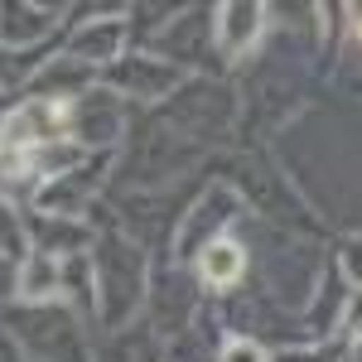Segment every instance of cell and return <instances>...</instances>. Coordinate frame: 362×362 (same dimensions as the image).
<instances>
[{
	"instance_id": "obj_1",
	"label": "cell",
	"mask_w": 362,
	"mask_h": 362,
	"mask_svg": "<svg viewBox=\"0 0 362 362\" xmlns=\"http://www.w3.org/2000/svg\"><path fill=\"white\" fill-rule=\"evenodd\" d=\"M256 29H261V0H223V10H218V39H223L227 54L251 49Z\"/></svg>"
},
{
	"instance_id": "obj_2",
	"label": "cell",
	"mask_w": 362,
	"mask_h": 362,
	"mask_svg": "<svg viewBox=\"0 0 362 362\" xmlns=\"http://www.w3.org/2000/svg\"><path fill=\"white\" fill-rule=\"evenodd\" d=\"M198 266H203V280L208 285H232V280L242 276V247L237 242H208Z\"/></svg>"
},
{
	"instance_id": "obj_3",
	"label": "cell",
	"mask_w": 362,
	"mask_h": 362,
	"mask_svg": "<svg viewBox=\"0 0 362 362\" xmlns=\"http://www.w3.org/2000/svg\"><path fill=\"white\" fill-rule=\"evenodd\" d=\"M54 290H58V266L49 256H34L29 271L20 276V295H25V300H49Z\"/></svg>"
},
{
	"instance_id": "obj_4",
	"label": "cell",
	"mask_w": 362,
	"mask_h": 362,
	"mask_svg": "<svg viewBox=\"0 0 362 362\" xmlns=\"http://www.w3.org/2000/svg\"><path fill=\"white\" fill-rule=\"evenodd\" d=\"M116 44H121V29L102 25V34H83V39H78V54H112Z\"/></svg>"
},
{
	"instance_id": "obj_5",
	"label": "cell",
	"mask_w": 362,
	"mask_h": 362,
	"mask_svg": "<svg viewBox=\"0 0 362 362\" xmlns=\"http://www.w3.org/2000/svg\"><path fill=\"white\" fill-rule=\"evenodd\" d=\"M223 362H266V348L256 338H232L223 348Z\"/></svg>"
},
{
	"instance_id": "obj_6",
	"label": "cell",
	"mask_w": 362,
	"mask_h": 362,
	"mask_svg": "<svg viewBox=\"0 0 362 362\" xmlns=\"http://www.w3.org/2000/svg\"><path fill=\"white\" fill-rule=\"evenodd\" d=\"M348 271H353V276L362 280V247H353V251H348Z\"/></svg>"
},
{
	"instance_id": "obj_7",
	"label": "cell",
	"mask_w": 362,
	"mask_h": 362,
	"mask_svg": "<svg viewBox=\"0 0 362 362\" xmlns=\"http://www.w3.org/2000/svg\"><path fill=\"white\" fill-rule=\"evenodd\" d=\"M353 329H362V295H353Z\"/></svg>"
},
{
	"instance_id": "obj_8",
	"label": "cell",
	"mask_w": 362,
	"mask_h": 362,
	"mask_svg": "<svg viewBox=\"0 0 362 362\" xmlns=\"http://www.w3.org/2000/svg\"><path fill=\"white\" fill-rule=\"evenodd\" d=\"M358 29H362V25H358Z\"/></svg>"
}]
</instances>
